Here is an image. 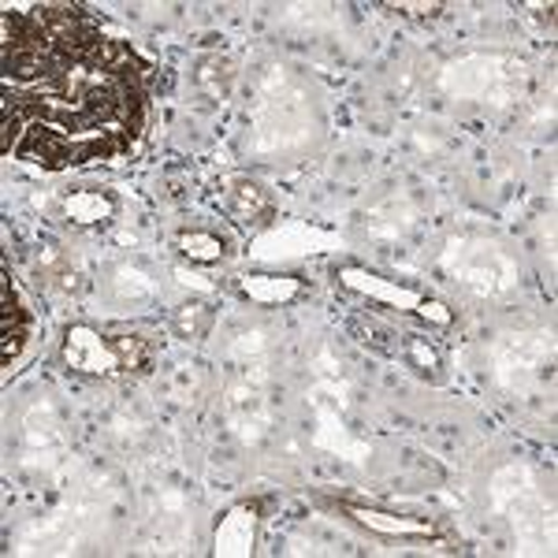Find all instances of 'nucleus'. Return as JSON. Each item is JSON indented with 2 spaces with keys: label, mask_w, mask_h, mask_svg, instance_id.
<instances>
[{
  "label": "nucleus",
  "mask_w": 558,
  "mask_h": 558,
  "mask_svg": "<svg viewBox=\"0 0 558 558\" xmlns=\"http://www.w3.org/2000/svg\"><path fill=\"white\" fill-rule=\"evenodd\" d=\"M209 324H213V313L205 302H183L179 310H172V331H175V339H183V343L202 339L205 331H209Z\"/></svg>",
  "instance_id": "25"
},
{
  "label": "nucleus",
  "mask_w": 558,
  "mask_h": 558,
  "mask_svg": "<svg viewBox=\"0 0 558 558\" xmlns=\"http://www.w3.org/2000/svg\"><path fill=\"white\" fill-rule=\"evenodd\" d=\"M38 276L45 279V287H52V291H78L83 287V276H78V268L71 265V260L60 254V250H45L38 257Z\"/></svg>",
  "instance_id": "24"
},
{
  "label": "nucleus",
  "mask_w": 558,
  "mask_h": 558,
  "mask_svg": "<svg viewBox=\"0 0 558 558\" xmlns=\"http://www.w3.org/2000/svg\"><path fill=\"white\" fill-rule=\"evenodd\" d=\"M239 291L257 305H287L305 291L299 276H276V272H254L239 279Z\"/></svg>",
  "instance_id": "18"
},
{
  "label": "nucleus",
  "mask_w": 558,
  "mask_h": 558,
  "mask_svg": "<svg viewBox=\"0 0 558 558\" xmlns=\"http://www.w3.org/2000/svg\"><path fill=\"white\" fill-rule=\"evenodd\" d=\"M492 507L495 514L507 518L514 529L518 544L525 551L551 555L555 525H551V502H547L544 488H539L536 473L525 462H507L492 476Z\"/></svg>",
  "instance_id": "3"
},
{
  "label": "nucleus",
  "mask_w": 558,
  "mask_h": 558,
  "mask_svg": "<svg viewBox=\"0 0 558 558\" xmlns=\"http://www.w3.org/2000/svg\"><path fill=\"white\" fill-rule=\"evenodd\" d=\"M410 223H413V209L407 202H399V197H387L384 205H376L368 213V231L380 242H399L410 231Z\"/></svg>",
  "instance_id": "20"
},
{
  "label": "nucleus",
  "mask_w": 558,
  "mask_h": 558,
  "mask_svg": "<svg viewBox=\"0 0 558 558\" xmlns=\"http://www.w3.org/2000/svg\"><path fill=\"white\" fill-rule=\"evenodd\" d=\"M339 279H343L350 291L365 294V299H373V302L391 305V310H399V313H417V317H425L432 324H451V310H447L444 302L425 299V294L413 291V287L391 283V279H384L376 272H365V268H354V265L343 268Z\"/></svg>",
  "instance_id": "8"
},
{
  "label": "nucleus",
  "mask_w": 558,
  "mask_h": 558,
  "mask_svg": "<svg viewBox=\"0 0 558 558\" xmlns=\"http://www.w3.org/2000/svg\"><path fill=\"white\" fill-rule=\"evenodd\" d=\"M108 291L120 305H149L160 294V283L138 260H120L108 276Z\"/></svg>",
  "instance_id": "16"
},
{
  "label": "nucleus",
  "mask_w": 558,
  "mask_h": 558,
  "mask_svg": "<svg viewBox=\"0 0 558 558\" xmlns=\"http://www.w3.org/2000/svg\"><path fill=\"white\" fill-rule=\"evenodd\" d=\"M439 268L476 299H507L518 287V260L502 246L476 235H458L439 254Z\"/></svg>",
  "instance_id": "5"
},
{
  "label": "nucleus",
  "mask_w": 558,
  "mask_h": 558,
  "mask_svg": "<svg viewBox=\"0 0 558 558\" xmlns=\"http://www.w3.org/2000/svg\"><path fill=\"white\" fill-rule=\"evenodd\" d=\"M529 86V71L518 57H502V52H470L458 57L439 71V89L458 101L507 108L514 105Z\"/></svg>",
  "instance_id": "4"
},
{
  "label": "nucleus",
  "mask_w": 558,
  "mask_h": 558,
  "mask_svg": "<svg viewBox=\"0 0 558 558\" xmlns=\"http://www.w3.org/2000/svg\"><path fill=\"white\" fill-rule=\"evenodd\" d=\"M175 279H179L183 287H197V291H209V283H202V276L186 272V268H175Z\"/></svg>",
  "instance_id": "26"
},
{
  "label": "nucleus",
  "mask_w": 558,
  "mask_h": 558,
  "mask_svg": "<svg viewBox=\"0 0 558 558\" xmlns=\"http://www.w3.org/2000/svg\"><path fill=\"white\" fill-rule=\"evenodd\" d=\"M328 250H339V239L320 228H310V223L272 228L254 242V257H260V260H291V257L328 254Z\"/></svg>",
  "instance_id": "10"
},
{
  "label": "nucleus",
  "mask_w": 558,
  "mask_h": 558,
  "mask_svg": "<svg viewBox=\"0 0 558 558\" xmlns=\"http://www.w3.org/2000/svg\"><path fill=\"white\" fill-rule=\"evenodd\" d=\"M220 205L242 228H265L276 216V202L257 179L250 175H223L220 179Z\"/></svg>",
  "instance_id": "11"
},
{
  "label": "nucleus",
  "mask_w": 558,
  "mask_h": 558,
  "mask_svg": "<svg viewBox=\"0 0 558 558\" xmlns=\"http://www.w3.org/2000/svg\"><path fill=\"white\" fill-rule=\"evenodd\" d=\"M64 432H60V417L49 399H38L23 413L20 428V462L31 473H49L64 458Z\"/></svg>",
  "instance_id": "7"
},
{
  "label": "nucleus",
  "mask_w": 558,
  "mask_h": 558,
  "mask_svg": "<svg viewBox=\"0 0 558 558\" xmlns=\"http://www.w3.org/2000/svg\"><path fill=\"white\" fill-rule=\"evenodd\" d=\"M179 254H183L191 265H220L223 260V239L216 235V231H205V228H194V231H183L179 235Z\"/></svg>",
  "instance_id": "22"
},
{
  "label": "nucleus",
  "mask_w": 558,
  "mask_h": 558,
  "mask_svg": "<svg viewBox=\"0 0 558 558\" xmlns=\"http://www.w3.org/2000/svg\"><path fill=\"white\" fill-rule=\"evenodd\" d=\"M343 514L380 536H436V525L425 518L387 514V510H373V507H343Z\"/></svg>",
  "instance_id": "17"
},
{
  "label": "nucleus",
  "mask_w": 558,
  "mask_h": 558,
  "mask_svg": "<svg viewBox=\"0 0 558 558\" xmlns=\"http://www.w3.org/2000/svg\"><path fill=\"white\" fill-rule=\"evenodd\" d=\"M26 339H31V313H26L23 299L15 294L12 279L4 276V365H12L20 357Z\"/></svg>",
  "instance_id": "19"
},
{
  "label": "nucleus",
  "mask_w": 558,
  "mask_h": 558,
  "mask_svg": "<svg viewBox=\"0 0 558 558\" xmlns=\"http://www.w3.org/2000/svg\"><path fill=\"white\" fill-rule=\"evenodd\" d=\"M313 444L331 454H339V458H350V462H362V454L368 451L365 444H357V439L343 428L336 399H317V432H313Z\"/></svg>",
  "instance_id": "15"
},
{
  "label": "nucleus",
  "mask_w": 558,
  "mask_h": 558,
  "mask_svg": "<svg viewBox=\"0 0 558 558\" xmlns=\"http://www.w3.org/2000/svg\"><path fill=\"white\" fill-rule=\"evenodd\" d=\"M544 362H551V336L544 331H521V336H502L492 347L495 380L510 391H525L539 376Z\"/></svg>",
  "instance_id": "6"
},
{
  "label": "nucleus",
  "mask_w": 558,
  "mask_h": 558,
  "mask_svg": "<svg viewBox=\"0 0 558 558\" xmlns=\"http://www.w3.org/2000/svg\"><path fill=\"white\" fill-rule=\"evenodd\" d=\"M399 354H402V362L417 376H425V380H439V376H444V357H439V350L432 347L425 336H402Z\"/></svg>",
  "instance_id": "23"
},
{
  "label": "nucleus",
  "mask_w": 558,
  "mask_h": 558,
  "mask_svg": "<svg viewBox=\"0 0 558 558\" xmlns=\"http://www.w3.org/2000/svg\"><path fill=\"white\" fill-rule=\"evenodd\" d=\"M313 138L310 97L291 83L283 68H268L250 105V149L260 157H283Z\"/></svg>",
  "instance_id": "2"
},
{
  "label": "nucleus",
  "mask_w": 558,
  "mask_h": 558,
  "mask_svg": "<svg viewBox=\"0 0 558 558\" xmlns=\"http://www.w3.org/2000/svg\"><path fill=\"white\" fill-rule=\"evenodd\" d=\"M112 336V350H116V362H120V376L131 373H146L153 365V343L138 331H108Z\"/></svg>",
  "instance_id": "21"
},
{
  "label": "nucleus",
  "mask_w": 558,
  "mask_h": 558,
  "mask_svg": "<svg viewBox=\"0 0 558 558\" xmlns=\"http://www.w3.org/2000/svg\"><path fill=\"white\" fill-rule=\"evenodd\" d=\"M235 60L223 57V52H202L191 68V89L202 97L205 105H223L235 86Z\"/></svg>",
  "instance_id": "13"
},
{
  "label": "nucleus",
  "mask_w": 558,
  "mask_h": 558,
  "mask_svg": "<svg viewBox=\"0 0 558 558\" xmlns=\"http://www.w3.org/2000/svg\"><path fill=\"white\" fill-rule=\"evenodd\" d=\"M272 354L265 331H242L231 343V376L223 387V421L242 447H257L272 432Z\"/></svg>",
  "instance_id": "1"
},
{
  "label": "nucleus",
  "mask_w": 558,
  "mask_h": 558,
  "mask_svg": "<svg viewBox=\"0 0 558 558\" xmlns=\"http://www.w3.org/2000/svg\"><path fill=\"white\" fill-rule=\"evenodd\" d=\"M257 507L254 502H239L231 507L223 521L216 525V536H213V551L223 555V558H246L254 555V544H257Z\"/></svg>",
  "instance_id": "12"
},
{
  "label": "nucleus",
  "mask_w": 558,
  "mask_h": 558,
  "mask_svg": "<svg viewBox=\"0 0 558 558\" xmlns=\"http://www.w3.org/2000/svg\"><path fill=\"white\" fill-rule=\"evenodd\" d=\"M60 220L75 223V228H105L116 220V197L97 186H83V191H71L57 202Z\"/></svg>",
  "instance_id": "14"
},
{
  "label": "nucleus",
  "mask_w": 558,
  "mask_h": 558,
  "mask_svg": "<svg viewBox=\"0 0 558 558\" xmlns=\"http://www.w3.org/2000/svg\"><path fill=\"white\" fill-rule=\"evenodd\" d=\"M60 354H64V365L78 376H120L112 336L89 328V324H71Z\"/></svg>",
  "instance_id": "9"
}]
</instances>
